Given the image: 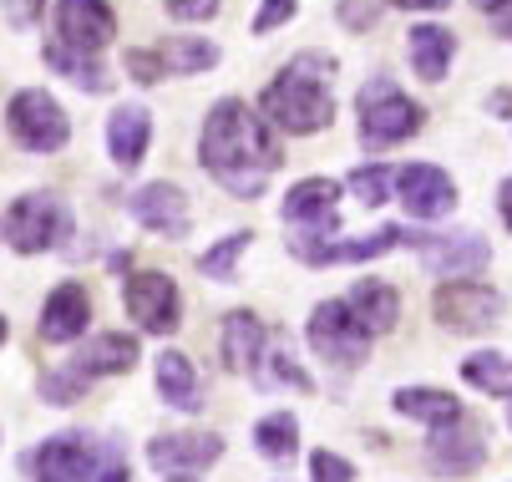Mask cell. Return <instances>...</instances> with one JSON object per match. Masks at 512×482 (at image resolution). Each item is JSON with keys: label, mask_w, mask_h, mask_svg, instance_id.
I'll return each mask as SVG.
<instances>
[{"label": "cell", "mask_w": 512, "mask_h": 482, "mask_svg": "<svg viewBox=\"0 0 512 482\" xmlns=\"http://www.w3.org/2000/svg\"><path fill=\"white\" fill-rule=\"evenodd\" d=\"M279 137L274 127L239 97H224L208 122H203V137H198V163L203 173L229 188L234 198H259L264 183L279 173Z\"/></svg>", "instance_id": "obj_1"}, {"label": "cell", "mask_w": 512, "mask_h": 482, "mask_svg": "<svg viewBox=\"0 0 512 482\" xmlns=\"http://www.w3.org/2000/svg\"><path fill=\"white\" fill-rule=\"evenodd\" d=\"M325 77H335V61L330 56H295L284 66V72L264 87V97H259V107H264V117L279 127V132H295V137H305V132H320V127H330V117H335V97H330V82Z\"/></svg>", "instance_id": "obj_2"}, {"label": "cell", "mask_w": 512, "mask_h": 482, "mask_svg": "<svg viewBox=\"0 0 512 482\" xmlns=\"http://www.w3.org/2000/svg\"><path fill=\"white\" fill-rule=\"evenodd\" d=\"M355 112H360V143L365 148H391L401 137L421 132V107L391 82V77H371L355 97Z\"/></svg>", "instance_id": "obj_3"}, {"label": "cell", "mask_w": 512, "mask_h": 482, "mask_svg": "<svg viewBox=\"0 0 512 482\" xmlns=\"http://www.w3.org/2000/svg\"><path fill=\"white\" fill-rule=\"evenodd\" d=\"M6 122H11V132H16V143L31 148V153H61L66 137H71V122H66L61 102L46 97L41 87L16 92L11 107H6Z\"/></svg>", "instance_id": "obj_4"}, {"label": "cell", "mask_w": 512, "mask_h": 482, "mask_svg": "<svg viewBox=\"0 0 512 482\" xmlns=\"http://www.w3.org/2000/svg\"><path fill=\"white\" fill-rule=\"evenodd\" d=\"M310 346L330 366H360L365 356H371V330L350 315L345 300H325L310 315Z\"/></svg>", "instance_id": "obj_5"}, {"label": "cell", "mask_w": 512, "mask_h": 482, "mask_svg": "<svg viewBox=\"0 0 512 482\" xmlns=\"http://www.w3.org/2000/svg\"><path fill=\"white\" fill-rule=\"evenodd\" d=\"M122 305H127V315L148 335H173L183 325V295H178V285L168 280V274H158V269L127 274Z\"/></svg>", "instance_id": "obj_6"}, {"label": "cell", "mask_w": 512, "mask_h": 482, "mask_svg": "<svg viewBox=\"0 0 512 482\" xmlns=\"http://www.w3.org/2000/svg\"><path fill=\"white\" fill-rule=\"evenodd\" d=\"M431 305H436V320H442L447 330H457V335H482L502 315V295L482 280H447Z\"/></svg>", "instance_id": "obj_7"}, {"label": "cell", "mask_w": 512, "mask_h": 482, "mask_svg": "<svg viewBox=\"0 0 512 482\" xmlns=\"http://www.w3.org/2000/svg\"><path fill=\"white\" fill-rule=\"evenodd\" d=\"M401 244L416 249V259L436 280H467V274L487 269V259H492V249L477 234H401Z\"/></svg>", "instance_id": "obj_8"}, {"label": "cell", "mask_w": 512, "mask_h": 482, "mask_svg": "<svg viewBox=\"0 0 512 482\" xmlns=\"http://www.w3.org/2000/svg\"><path fill=\"white\" fill-rule=\"evenodd\" d=\"M66 229V209H61V198L56 193H26L11 203V214H6V239L21 249V254H41L61 239Z\"/></svg>", "instance_id": "obj_9"}, {"label": "cell", "mask_w": 512, "mask_h": 482, "mask_svg": "<svg viewBox=\"0 0 512 482\" xmlns=\"http://www.w3.org/2000/svg\"><path fill=\"white\" fill-rule=\"evenodd\" d=\"M56 41L71 46V51H82V56H97L112 31H117V16L107 0H56Z\"/></svg>", "instance_id": "obj_10"}, {"label": "cell", "mask_w": 512, "mask_h": 482, "mask_svg": "<svg viewBox=\"0 0 512 482\" xmlns=\"http://www.w3.org/2000/svg\"><path fill=\"white\" fill-rule=\"evenodd\" d=\"M36 467V482H97V447L82 437V432H61V437H46L31 457Z\"/></svg>", "instance_id": "obj_11"}, {"label": "cell", "mask_w": 512, "mask_h": 482, "mask_svg": "<svg viewBox=\"0 0 512 482\" xmlns=\"http://www.w3.org/2000/svg\"><path fill=\"white\" fill-rule=\"evenodd\" d=\"M396 188H401V209L411 219H447L457 209V183L436 168V163H411L396 173Z\"/></svg>", "instance_id": "obj_12"}, {"label": "cell", "mask_w": 512, "mask_h": 482, "mask_svg": "<svg viewBox=\"0 0 512 482\" xmlns=\"http://www.w3.org/2000/svg\"><path fill=\"white\" fill-rule=\"evenodd\" d=\"M426 462L431 472L442 477H472L482 462H487V437L477 422H452V427H436L431 432V447H426Z\"/></svg>", "instance_id": "obj_13"}, {"label": "cell", "mask_w": 512, "mask_h": 482, "mask_svg": "<svg viewBox=\"0 0 512 482\" xmlns=\"http://www.w3.org/2000/svg\"><path fill=\"white\" fill-rule=\"evenodd\" d=\"M401 244V229H376V234H365V239H320V234H300V239H289V249H295V259L305 264H365V259H381Z\"/></svg>", "instance_id": "obj_14"}, {"label": "cell", "mask_w": 512, "mask_h": 482, "mask_svg": "<svg viewBox=\"0 0 512 482\" xmlns=\"http://www.w3.org/2000/svg\"><path fill=\"white\" fill-rule=\"evenodd\" d=\"M127 209H132V219H137L142 229H153V234H163V239H183V234H188V198H183V188H173V183H142V188L127 198Z\"/></svg>", "instance_id": "obj_15"}, {"label": "cell", "mask_w": 512, "mask_h": 482, "mask_svg": "<svg viewBox=\"0 0 512 482\" xmlns=\"http://www.w3.org/2000/svg\"><path fill=\"white\" fill-rule=\"evenodd\" d=\"M224 457V437L213 432H168L148 442V462L158 472H203Z\"/></svg>", "instance_id": "obj_16"}, {"label": "cell", "mask_w": 512, "mask_h": 482, "mask_svg": "<svg viewBox=\"0 0 512 482\" xmlns=\"http://www.w3.org/2000/svg\"><path fill=\"white\" fill-rule=\"evenodd\" d=\"M92 320V295L87 285L66 280L46 295V310H41V340H51V346H66V340H77Z\"/></svg>", "instance_id": "obj_17"}, {"label": "cell", "mask_w": 512, "mask_h": 482, "mask_svg": "<svg viewBox=\"0 0 512 482\" xmlns=\"http://www.w3.org/2000/svg\"><path fill=\"white\" fill-rule=\"evenodd\" d=\"M137 366V335H122V330H107V335H92L87 346L71 356L66 371H77L87 386L97 376H127Z\"/></svg>", "instance_id": "obj_18"}, {"label": "cell", "mask_w": 512, "mask_h": 482, "mask_svg": "<svg viewBox=\"0 0 512 482\" xmlns=\"http://www.w3.org/2000/svg\"><path fill=\"white\" fill-rule=\"evenodd\" d=\"M335 198H340V183L335 178H305L284 193L279 214L284 224H305V229H335L340 214H335Z\"/></svg>", "instance_id": "obj_19"}, {"label": "cell", "mask_w": 512, "mask_h": 482, "mask_svg": "<svg viewBox=\"0 0 512 482\" xmlns=\"http://www.w3.org/2000/svg\"><path fill=\"white\" fill-rule=\"evenodd\" d=\"M264 340H269L264 320H259L254 310H234V315L224 320V366H229V371H249V376H259Z\"/></svg>", "instance_id": "obj_20"}, {"label": "cell", "mask_w": 512, "mask_h": 482, "mask_svg": "<svg viewBox=\"0 0 512 482\" xmlns=\"http://www.w3.org/2000/svg\"><path fill=\"white\" fill-rule=\"evenodd\" d=\"M148 143H153V122L142 107H117L107 117V148H112V163L117 168H137L148 158Z\"/></svg>", "instance_id": "obj_21"}, {"label": "cell", "mask_w": 512, "mask_h": 482, "mask_svg": "<svg viewBox=\"0 0 512 482\" xmlns=\"http://www.w3.org/2000/svg\"><path fill=\"white\" fill-rule=\"evenodd\" d=\"M345 305H350V315L371 330V335H386V330H396V320H401V295H396L386 280H360V285L345 295Z\"/></svg>", "instance_id": "obj_22"}, {"label": "cell", "mask_w": 512, "mask_h": 482, "mask_svg": "<svg viewBox=\"0 0 512 482\" xmlns=\"http://www.w3.org/2000/svg\"><path fill=\"white\" fill-rule=\"evenodd\" d=\"M406 51H411L416 77L442 82V77H447V66H452V56H457V36H452L447 26H411Z\"/></svg>", "instance_id": "obj_23"}, {"label": "cell", "mask_w": 512, "mask_h": 482, "mask_svg": "<svg viewBox=\"0 0 512 482\" xmlns=\"http://www.w3.org/2000/svg\"><path fill=\"white\" fill-rule=\"evenodd\" d=\"M396 411L411 422H426V427H452L462 422V401L452 391H436V386H401L396 396Z\"/></svg>", "instance_id": "obj_24"}, {"label": "cell", "mask_w": 512, "mask_h": 482, "mask_svg": "<svg viewBox=\"0 0 512 482\" xmlns=\"http://www.w3.org/2000/svg\"><path fill=\"white\" fill-rule=\"evenodd\" d=\"M158 391H163V401L178 406V411H198V406H203L198 371H193V361H188L183 351H163V356H158Z\"/></svg>", "instance_id": "obj_25"}, {"label": "cell", "mask_w": 512, "mask_h": 482, "mask_svg": "<svg viewBox=\"0 0 512 482\" xmlns=\"http://www.w3.org/2000/svg\"><path fill=\"white\" fill-rule=\"evenodd\" d=\"M46 66H51V72H61L71 87H82V92H112V77L97 66V56H82V51H71L61 41L46 46Z\"/></svg>", "instance_id": "obj_26"}, {"label": "cell", "mask_w": 512, "mask_h": 482, "mask_svg": "<svg viewBox=\"0 0 512 482\" xmlns=\"http://www.w3.org/2000/svg\"><path fill=\"white\" fill-rule=\"evenodd\" d=\"M158 56H163V72L193 77V72H208V66L218 61V46L213 41H193V36H168L158 46Z\"/></svg>", "instance_id": "obj_27"}, {"label": "cell", "mask_w": 512, "mask_h": 482, "mask_svg": "<svg viewBox=\"0 0 512 482\" xmlns=\"http://www.w3.org/2000/svg\"><path fill=\"white\" fill-rule=\"evenodd\" d=\"M254 442H259V452L269 462H289L295 447H300V422L289 417V411H269V417L254 427Z\"/></svg>", "instance_id": "obj_28"}, {"label": "cell", "mask_w": 512, "mask_h": 482, "mask_svg": "<svg viewBox=\"0 0 512 482\" xmlns=\"http://www.w3.org/2000/svg\"><path fill=\"white\" fill-rule=\"evenodd\" d=\"M462 376L477 386V391H487V396H502V401H512V366L502 361V356H467L462 361Z\"/></svg>", "instance_id": "obj_29"}, {"label": "cell", "mask_w": 512, "mask_h": 482, "mask_svg": "<svg viewBox=\"0 0 512 482\" xmlns=\"http://www.w3.org/2000/svg\"><path fill=\"white\" fill-rule=\"evenodd\" d=\"M249 239H254V234H244V229L229 234V239H218L208 254H198V269L208 274V280H234V264H239V254L249 249Z\"/></svg>", "instance_id": "obj_30"}, {"label": "cell", "mask_w": 512, "mask_h": 482, "mask_svg": "<svg viewBox=\"0 0 512 482\" xmlns=\"http://www.w3.org/2000/svg\"><path fill=\"white\" fill-rule=\"evenodd\" d=\"M350 193L365 203V209H381V203L391 198V168H386V163L355 168V173H350Z\"/></svg>", "instance_id": "obj_31"}, {"label": "cell", "mask_w": 512, "mask_h": 482, "mask_svg": "<svg viewBox=\"0 0 512 482\" xmlns=\"http://www.w3.org/2000/svg\"><path fill=\"white\" fill-rule=\"evenodd\" d=\"M82 391H87V381H82L77 371H46V376H41V396L56 401V406L82 401Z\"/></svg>", "instance_id": "obj_32"}, {"label": "cell", "mask_w": 512, "mask_h": 482, "mask_svg": "<svg viewBox=\"0 0 512 482\" xmlns=\"http://www.w3.org/2000/svg\"><path fill=\"white\" fill-rule=\"evenodd\" d=\"M310 477H315V482H355V467H350L340 452L325 447V452L310 457Z\"/></svg>", "instance_id": "obj_33"}, {"label": "cell", "mask_w": 512, "mask_h": 482, "mask_svg": "<svg viewBox=\"0 0 512 482\" xmlns=\"http://www.w3.org/2000/svg\"><path fill=\"white\" fill-rule=\"evenodd\" d=\"M127 77L142 82V87H153L158 77H168L163 72V56L158 51H127Z\"/></svg>", "instance_id": "obj_34"}, {"label": "cell", "mask_w": 512, "mask_h": 482, "mask_svg": "<svg viewBox=\"0 0 512 482\" xmlns=\"http://www.w3.org/2000/svg\"><path fill=\"white\" fill-rule=\"evenodd\" d=\"M289 16H295V0H264L259 16H254V36H269V31L284 26Z\"/></svg>", "instance_id": "obj_35"}, {"label": "cell", "mask_w": 512, "mask_h": 482, "mask_svg": "<svg viewBox=\"0 0 512 482\" xmlns=\"http://www.w3.org/2000/svg\"><path fill=\"white\" fill-rule=\"evenodd\" d=\"M269 361H274V381H289L295 391H315V381H310V376L295 366V356H289V351H274Z\"/></svg>", "instance_id": "obj_36"}, {"label": "cell", "mask_w": 512, "mask_h": 482, "mask_svg": "<svg viewBox=\"0 0 512 482\" xmlns=\"http://www.w3.org/2000/svg\"><path fill=\"white\" fill-rule=\"evenodd\" d=\"M376 0H340V21L345 26H355V31H365V26H376Z\"/></svg>", "instance_id": "obj_37"}, {"label": "cell", "mask_w": 512, "mask_h": 482, "mask_svg": "<svg viewBox=\"0 0 512 482\" xmlns=\"http://www.w3.org/2000/svg\"><path fill=\"white\" fill-rule=\"evenodd\" d=\"M163 6L178 21H208V16H218V0H163Z\"/></svg>", "instance_id": "obj_38"}, {"label": "cell", "mask_w": 512, "mask_h": 482, "mask_svg": "<svg viewBox=\"0 0 512 482\" xmlns=\"http://www.w3.org/2000/svg\"><path fill=\"white\" fill-rule=\"evenodd\" d=\"M6 6V21L16 26V31H26V26H36V16L46 11V0H0Z\"/></svg>", "instance_id": "obj_39"}, {"label": "cell", "mask_w": 512, "mask_h": 482, "mask_svg": "<svg viewBox=\"0 0 512 482\" xmlns=\"http://www.w3.org/2000/svg\"><path fill=\"white\" fill-rule=\"evenodd\" d=\"M472 6H477V11H487V16L497 21V31L512 41V0H472Z\"/></svg>", "instance_id": "obj_40"}, {"label": "cell", "mask_w": 512, "mask_h": 482, "mask_svg": "<svg viewBox=\"0 0 512 482\" xmlns=\"http://www.w3.org/2000/svg\"><path fill=\"white\" fill-rule=\"evenodd\" d=\"M97 482H132V467H127V462L112 452V457H107V467L97 472Z\"/></svg>", "instance_id": "obj_41"}, {"label": "cell", "mask_w": 512, "mask_h": 482, "mask_svg": "<svg viewBox=\"0 0 512 482\" xmlns=\"http://www.w3.org/2000/svg\"><path fill=\"white\" fill-rule=\"evenodd\" d=\"M386 6H401V11H447L452 0H386Z\"/></svg>", "instance_id": "obj_42"}, {"label": "cell", "mask_w": 512, "mask_h": 482, "mask_svg": "<svg viewBox=\"0 0 512 482\" xmlns=\"http://www.w3.org/2000/svg\"><path fill=\"white\" fill-rule=\"evenodd\" d=\"M497 209H502V224L512 229V178H507V183L497 188Z\"/></svg>", "instance_id": "obj_43"}, {"label": "cell", "mask_w": 512, "mask_h": 482, "mask_svg": "<svg viewBox=\"0 0 512 482\" xmlns=\"http://www.w3.org/2000/svg\"><path fill=\"white\" fill-rule=\"evenodd\" d=\"M492 107H497V112H512V92H502V97H497Z\"/></svg>", "instance_id": "obj_44"}, {"label": "cell", "mask_w": 512, "mask_h": 482, "mask_svg": "<svg viewBox=\"0 0 512 482\" xmlns=\"http://www.w3.org/2000/svg\"><path fill=\"white\" fill-rule=\"evenodd\" d=\"M6 335H11V320H6V315H0V346H6Z\"/></svg>", "instance_id": "obj_45"}, {"label": "cell", "mask_w": 512, "mask_h": 482, "mask_svg": "<svg viewBox=\"0 0 512 482\" xmlns=\"http://www.w3.org/2000/svg\"><path fill=\"white\" fill-rule=\"evenodd\" d=\"M173 482H188V477H173Z\"/></svg>", "instance_id": "obj_46"}, {"label": "cell", "mask_w": 512, "mask_h": 482, "mask_svg": "<svg viewBox=\"0 0 512 482\" xmlns=\"http://www.w3.org/2000/svg\"><path fill=\"white\" fill-rule=\"evenodd\" d=\"M507 417H512V406H507Z\"/></svg>", "instance_id": "obj_47"}]
</instances>
